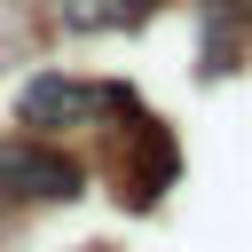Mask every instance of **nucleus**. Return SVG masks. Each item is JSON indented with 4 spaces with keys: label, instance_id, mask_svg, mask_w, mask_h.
<instances>
[{
    "label": "nucleus",
    "instance_id": "nucleus-5",
    "mask_svg": "<svg viewBox=\"0 0 252 252\" xmlns=\"http://www.w3.org/2000/svg\"><path fill=\"white\" fill-rule=\"evenodd\" d=\"M236 24H244V32H252V0H236Z\"/></svg>",
    "mask_w": 252,
    "mask_h": 252
},
{
    "label": "nucleus",
    "instance_id": "nucleus-4",
    "mask_svg": "<svg viewBox=\"0 0 252 252\" xmlns=\"http://www.w3.org/2000/svg\"><path fill=\"white\" fill-rule=\"evenodd\" d=\"M158 0H63V24L71 32H126V24H142Z\"/></svg>",
    "mask_w": 252,
    "mask_h": 252
},
{
    "label": "nucleus",
    "instance_id": "nucleus-2",
    "mask_svg": "<svg viewBox=\"0 0 252 252\" xmlns=\"http://www.w3.org/2000/svg\"><path fill=\"white\" fill-rule=\"evenodd\" d=\"M79 165L47 142H0V197H24V205H71L79 197Z\"/></svg>",
    "mask_w": 252,
    "mask_h": 252
},
{
    "label": "nucleus",
    "instance_id": "nucleus-3",
    "mask_svg": "<svg viewBox=\"0 0 252 252\" xmlns=\"http://www.w3.org/2000/svg\"><path fill=\"white\" fill-rule=\"evenodd\" d=\"M126 142H134V150H118V197H126V205H158V197L173 189V165H181V158H173V134H165L158 118H134Z\"/></svg>",
    "mask_w": 252,
    "mask_h": 252
},
{
    "label": "nucleus",
    "instance_id": "nucleus-1",
    "mask_svg": "<svg viewBox=\"0 0 252 252\" xmlns=\"http://www.w3.org/2000/svg\"><path fill=\"white\" fill-rule=\"evenodd\" d=\"M94 110H134V94H126V87H94V79H63V71H47V79H32L24 102H16L24 126H87Z\"/></svg>",
    "mask_w": 252,
    "mask_h": 252
}]
</instances>
